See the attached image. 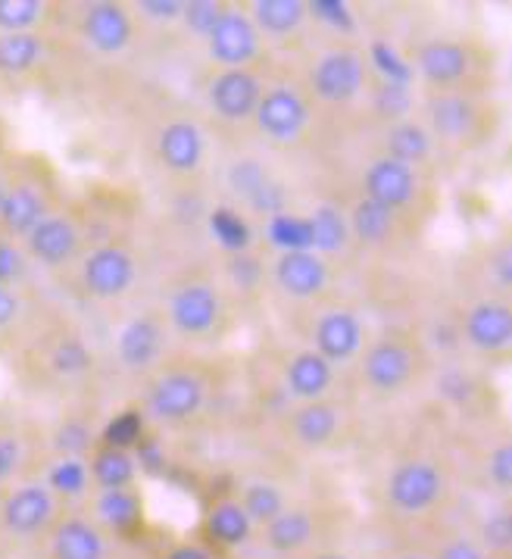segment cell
I'll return each instance as SVG.
<instances>
[{
  "label": "cell",
  "instance_id": "obj_1",
  "mask_svg": "<svg viewBox=\"0 0 512 559\" xmlns=\"http://www.w3.org/2000/svg\"><path fill=\"white\" fill-rule=\"evenodd\" d=\"M79 241H82L79 225L72 223L67 213L50 210L45 219L23 238V253L38 266L60 269L67 266L69 260H75Z\"/></svg>",
  "mask_w": 512,
  "mask_h": 559
},
{
  "label": "cell",
  "instance_id": "obj_2",
  "mask_svg": "<svg viewBox=\"0 0 512 559\" xmlns=\"http://www.w3.org/2000/svg\"><path fill=\"white\" fill-rule=\"evenodd\" d=\"M441 491H444V475L434 463L425 460L403 463L388 478V500L401 513H422L431 503H438Z\"/></svg>",
  "mask_w": 512,
  "mask_h": 559
},
{
  "label": "cell",
  "instance_id": "obj_3",
  "mask_svg": "<svg viewBox=\"0 0 512 559\" xmlns=\"http://www.w3.org/2000/svg\"><path fill=\"white\" fill-rule=\"evenodd\" d=\"M134 260L122 247H97L82 260V285L91 297L112 300L134 285Z\"/></svg>",
  "mask_w": 512,
  "mask_h": 559
},
{
  "label": "cell",
  "instance_id": "obj_4",
  "mask_svg": "<svg viewBox=\"0 0 512 559\" xmlns=\"http://www.w3.org/2000/svg\"><path fill=\"white\" fill-rule=\"evenodd\" d=\"M310 85L315 97H322L329 104L354 100L359 88L366 85V63L354 50H332L312 67Z\"/></svg>",
  "mask_w": 512,
  "mask_h": 559
},
{
  "label": "cell",
  "instance_id": "obj_5",
  "mask_svg": "<svg viewBox=\"0 0 512 559\" xmlns=\"http://www.w3.org/2000/svg\"><path fill=\"white\" fill-rule=\"evenodd\" d=\"M53 519V493L47 485H20L3 497L0 522L10 535L32 537L45 532Z\"/></svg>",
  "mask_w": 512,
  "mask_h": 559
},
{
  "label": "cell",
  "instance_id": "obj_6",
  "mask_svg": "<svg viewBox=\"0 0 512 559\" xmlns=\"http://www.w3.org/2000/svg\"><path fill=\"white\" fill-rule=\"evenodd\" d=\"M210 57L225 69H245L260 50V35L257 25L247 20L238 10H223L219 23L213 25V32L206 35Z\"/></svg>",
  "mask_w": 512,
  "mask_h": 559
},
{
  "label": "cell",
  "instance_id": "obj_7",
  "mask_svg": "<svg viewBox=\"0 0 512 559\" xmlns=\"http://www.w3.org/2000/svg\"><path fill=\"white\" fill-rule=\"evenodd\" d=\"M50 213L45 191L35 181H7L0 198V231L7 241H23L25 235Z\"/></svg>",
  "mask_w": 512,
  "mask_h": 559
},
{
  "label": "cell",
  "instance_id": "obj_8",
  "mask_svg": "<svg viewBox=\"0 0 512 559\" xmlns=\"http://www.w3.org/2000/svg\"><path fill=\"white\" fill-rule=\"evenodd\" d=\"M203 406V381L191 372H169L154 381L147 394V409L163 423L191 419Z\"/></svg>",
  "mask_w": 512,
  "mask_h": 559
},
{
  "label": "cell",
  "instance_id": "obj_9",
  "mask_svg": "<svg viewBox=\"0 0 512 559\" xmlns=\"http://www.w3.org/2000/svg\"><path fill=\"white\" fill-rule=\"evenodd\" d=\"M253 119L260 126V132L272 138V141H294L303 132L310 110L303 104V97L290 88H272L260 97Z\"/></svg>",
  "mask_w": 512,
  "mask_h": 559
},
{
  "label": "cell",
  "instance_id": "obj_10",
  "mask_svg": "<svg viewBox=\"0 0 512 559\" xmlns=\"http://www.w3.org/2000/svg\"><path fill=\"white\" fill-rule=\"evenodd\" d=\"M260 97H263L260 79L247 69H225L210 85V104L228 122H241L253 116Z\"/></svg>",
  "mask_w": 512,
  "mask_h": 559
},
{
  "label": "cell",
  "instance_id": "obj_11",
  "mask_svg": "<svg viewBox=\"0 0 512 559\" xmlns=\"http://www.w3.org/2000/svg\"><path fill=\"white\" fill-rule=\"evenodd\" d=\"M219 294L213 292L210 285L203 282H191V285H181L172 304H169V316H172V325L179 329L181 335H206L216 322H219Z\"/></svg>",
  "mask_w": 512,
  "mask_h": 559
},
{
  "label": "cell",
  "instance_id": "obj_12",
  "mask_svg": "<svg viewBox=\"0 0 512 559\" xmlns=\"http://www.w3.org/2000/svg\"><path fill=\"white\" fill-rule=\"evenodd\" d=\"M82 35H85V41L97 53H119L122 47L129 45V38H132V20H129V13L119 3L100 0V3L85 7Z\"/></svg>",
  "mask_w": 512,
  "mask_h": 559
},
{
  "label": "cell",
  "instance_id": "obj_13",
  "mask_svg": "<svg viewBox=\"0 0 512 559\" xmlns=\"http://www.w3.org/2000/svg\"><path fill=\"white\" fill-rule=\"evenodd\" d=\"M275 282L288 297L307 300V297H315L325 288L329 269L322 263V257L312 250H288L275 263Z\"/></svg>",
  "mask_w": 512,
  "mask_h": 559
},
{
  "label": "cell",
  "instance_id": "obj_14",
  "mask_svg": "<svg viewBox=\"0 0 512 559\" xmlns=\"http://www.w3.org/2000/svg\"><path fill=\"white\" fill-rule=\"evenodd\" d=\"M366 198L388 210H401L416 198V173L397 159L381 157L366 169Z\"/></svg>",
  "mask_w": 512,
  "mask_h": 559
},
{
  "label": "cell",
  "instance_id": "obj_15",
  "mask_svg": "<svg viewBox=\"0 0 512 559\" xmlns=\"http://www.w3.org/2000/svg\"><path fill=\"white\" fill-rule=\"evenodd\" d=\"M466 337L472 347L500 354L512 344V313L507 304L481 300L466 316Z\"/></svg>",
  "mask_w": 512,
  "mask_h": 559
},
{
  "label": "cell",
  "instance_id": "obj_16",
  "mask_svg": "<svg viewBox=\"0 0 512 559\" xmlns=\"http://www.w3.org/2000/svg\"><path fill=\"white\" fill-rule=\"evenodd\" d=\"M413 366H416V359L401 341H379L362 359L366 381L376 391H397V388H403L413 376Z\"/></svg>",
  "mask_w": 512,
  "mask_h": 559
},
{
  "label": "cell",
  "instance_id": "obj_17",
  "mask_svg": "<svg viewBox=\"0 0 512 559\" xmlns=\"http://www.w3.org/2000/svg\"><path fill=\"white\" fill-rule=\"evenodd\" d=\"M362 344V325L350 310H332L315 325V354L329 362H344L359 350Z\"/></svg>",
  "mask_w": 512,
  "mask_h": 559
},
{
  "label": "cell",
  "instance_id": "obj_18",
  "mask_svg": "<svg viewBox=\"0 0 512 559\" xmlns=\"http://www.w3.org/2000/svg\"><path fill=\"white\" fill-rule=\"evenodd\" d=\"M159 163L172 173H194L203 159V134L194 122H169L156 138Z\"/></svg>",
  "mask_w": 512,
  "mask_h": 559
},
{
  "label": "cell",
  "instance_id": "obj_19",
  "mask_svg": "<svg viewBox=\"0 0 512 559\" xmlns=\"http://www.w3.org/2000/svg\"><path fill=\"white\" fill-rule=\"evenodd\" d=\"M416 63L431 85H453V82L466 79L468 50L456 41H428L419 50Z\"/></svg>",
  "mask_w": 512,
  "mask_h": 559
},
{
  "label": "cell",
  "instance_id": "obj_20",
  "mask_svg": "<svg viewBox=\"0 0 512 559\" xmlns=\"http://www.w3.org/2000/svg\"><path fill=\"white\" fill-rule=\"evenodd\" d=\"M119 359L129 366V369H147L154 366L159 350H163V332L156 325L154 319L141 316V319H132L122 332H119Z\"/></svg>",
  "mask_w": 512,
  "mask_h": 559
},
{
  "label": "cell",
  "instance_id": "obj_21",
  "mask_svg": "<svg viewBox=\"0 0 512 559\" xmlns=\"http://www.w3.org/2000/svg\"><path fill=\"white\" fill-rule=\"evenodd\" d=\"M53 559H104V537L88 519H63L50 537Z\"/></svg>",
  "mask_w": 512,
  "mask_h": 559
},
{
  "label": "cell",
  "instance_id": "obj_22",
  "mask_svg": "<svg viewBox=\"0 0 512 559\" xmlns=\"http://www.w3.org/2000/svg\"><path fill=\"white\" fill-rule=\"evenodd\" d=\"M45 60V38L38 32H0V75L20 79Z\"/></svg>",
  "mask_w": 512,
  "mask_h": 559
},
{
  "label": "cell",
  "instance_id": "obj_23",
  "mask_svg": "<svg viewBox=\"0 0 512 559\" xmlns=\"http://www.w3.org/2000/svg\"><path fill=\"white\" fill-rule=\"evenodd\" d=\"M428 119L431 129L446 141H463L475 129V107L460 94H438L428 100Z\"/></svg>",
  "mask_w": 512,
  "mask_h": 559
},
{
  "label": "cell",
  "instance_id": "obj_24",
  "mask_svg": "<svg viewBox=\"0 0 512 559\" xmlns=\"http://www.w3.org/2000/svg\"><path fill=\"white\" fill-rule=\"evenodd\" d=\"M285 381H288L290 394L303 401H319L332 384V362L319 357L315 350H303L288 362Z\"/></svg>",
  "mask_w": 512,
  "mask_h": 559
},
{
  "label": "cell",
  "instance_id": "obj_25",
  "mask_svg": "<svg viewBox=\"0 0 512 559\" xmlns=\"http://www.w3.org/2000/svg\"><path fill=\"white\" fill-rule=\"evenodd\" d=\"M337 426H341V416H337V409L329 406V403L310 401L307 406H300L297 416H294V435L307 448L329 444L334 438V431H337Z\"/></svg>",
  "mask_w": 512,
  "mask_h": 559
},
{
  "label": "cell",
  "instance_id": "obj_26",
  "mask_svg": "<svg viewBox=\"0 0 512 559\" xmlns=\"http://www.w3.org/2000/svg\"><path fill=\"white\" fill-rule=\"evenodd\" d=\"M312 537V515L307 510H282L266 525V540L272 550L290 554L300 550Z\"/></svg>",
  "mask_w": 512,
  "mask_h": 559
},
{
  "label": "cell",
  "instance_id": "obj_27",
  "mask_svg": "<svg viewBox=\"0 0 512 559\" xmlns=\"http://www.w3.org/2000/svg\"><path fill=\"white\" fill-rule=\"evenodd\" d=\"M91 350L88 344L79 335H63L57 337L50 347H47V369L57 376V379H79L91 369Z\"/></svg>",
  "mask_w": 512,
  "mask_h": 559
},
{
  "label": "cell",
  "instance_id": "obj_28",
  "mask_svg": "<svg viewBox=\"0 0 512 559\" xmlns=\"http://www.w3.org/2000/svg\"><path fill=\"white\" fill-rule=\"evenodd\" d=\"M307 225H310L312 253H334V250H344V245H347L350 225L341 216V210H334V206H319V210H312V216L307 219Z\"/></svg>",
  "mask_w": 512,
  "mask_h": 559
},
{
  "label": "cell",
  "instance_id": "obj_29",
  "mask_svg": "<svg viewBox=\"0 0 512 559\" xmlns=\"http://www.w3.org/2000/svg\"><path fill=\"white\" fill-rule=\"evenodd\" d=\"M347 225L354 228V235H357L359 241H366V245H384L391 238V231H394V210H388L381 203L362 198L354 206L350 223Z\"/></svg>",
  "mask_w": 512,
  "mask_h": 559
},
{
  "label": "cell",
  "instance_id": "obj_30",
  "mask_svg": "<svg viewBox=\"0 0 512 559\" xmlns=\"http://www.w3.org/2000/svg\"><path fill=\"white\" fill-rule=\"evenodd\" d=\"M250 519L241 510V503H235V500H223V503H216L210 515H206V532L210 537H216L219 544L225 547H238V544H245L247 537H250Z\"/></svg>",
  "mask_w": 512,
  "mask_h": 559
},
{
  "label": "cell",
  "instance_id": "obj_31",
  "mask_svg": "<svg viewBox=\"0 0 512 559\" xmlns=\"http://www.w3.org/2000/svg\"><path fill=\"white\" fill-rule=\"evenodd\" d=\"M384 147H388V159H397L403 166H413V163H419V159L428 157L431 138H428V132H425L422 126H416V122H397V126L388 129Z\"/></svg>",
  "mask_w": 512,
  "mask_h": 559
},
{
  "label": "cell",
  "instance_id": "obj_32",
  "mask_svg": "<svg viewBox=\"0 0 512 559\" xmlns=\"http://www.w3.org/2000/svg\"><path fill=\"white\" fill-rule=\"evenodd\" d=\"M307 7L300 0H257L250 23L263 28L266 35H288L303 20Z\"/></svg>",
  "mask_w": 512,
  "mask_h": 559
},
{
  "label": "cell",
  "instance_id": "obj_33",
  "mask_svg": "<svg viewBox=\"0 0 512 559\" xmlns=\"http://www.w3.org/2000/svg\"><path fill=\"white\" fill-rule=\"evenodd\" d=\"M91 478L104 488V491H122L129 488L134 478V460L126 450H97L91 460Z\"/></svg>",
  "mask_w": 512,
  "mask_h": 559
},
{
  "label": "cell",
  "instance_id": "obj_34",
  "mask_svg": "<svg viewBox=\"0 0 512 559\" xmlns=\"http://www.w3.org/2000/svg\"><path fill=\"white\" fill-rule=\"evenodd\" d=\"M210 231H213V238L225 247V250H231V253H241L250 245V225L235 213V210H228V206H219V210H213V216H210Z\"/></svg>",
  "mask_w": 512,
  "mask_h": 559
},
{
  "label": "cell",
  "instance_id": "obj_35",
  "mask_svg": "<svg viewBox=\"0 0 512 559\" xmlns=\"http://www.w3.org/2000/svg\"><path fill=\"white\" fill-rule=\"evenodd\" d=\"M241 510H245L250 522H266L269 525L275 515L285 510V497H282V491H278L275 485H269V481H257V485H250V488L245 491Z\"/></svg>",
  "mask_w": 512,
  "mask_h": 559
},
{
  "label": "cell",
  "instance_id": "obj_36",
  "mask_svg": "<svg viewBox=\"0 0 512 559\" xmlns=\"http://www.w3.org/2000/svg\"><path fill=\"white\" fill-rule=\"evenodd\" d=\"M45 10L41 0H0V32H35Z\"/></svg>",
  "mask_w": 512,
  "mask_h": 559
},
{
  "label": "cell",
  "instance_id": "obj_37",
  "mask_svg": "<svg viewBox=\"0 0 512 559\" xmlns=\"http://www.w3.org/2000/svg\"><path fill=\"white\" fill-rule=\"evenodd\" d=\"M141 435H144V416L138 409H122L104 428V448L129 453V448L141 444Z\"/></svg>",
  "mask_w": 512,
  "mask_h": 559
},
{
  "label": "cell",
  "instance_id": "obj_38",
  "mask_svg": "<svg viewBox=\"0 0 512 559\" xmlns=\"http://www.w3.org/2000/svg\"><path fill=\"white\" fill-rule=\"evenodd\" d=\"M97 513L110 528H129L138 522V497L132 491H104L97 500Z\"/></svg>",
  "mask_w": 512,
  "mask_h": 559
},
{
  "label": "cell",
  "instance_id": "obj_39",
  "mask_svg": "<svg viewBox=\"0 0 512 559\" xmlns=\"http://www.w3.org/2000/svg\"><path fill=\"white\" fill-rule=\"evenodd\" d=\"M269 238L285 253L288 250H310V225H307V219H297L288 213H275L269 223Z\"/></svg>",
  "mask_w": 512,
  "mask_h": 559
},
{
  "label": "cell",
  "instance_id": "obj_40",
  "mask_svg": "<svg viewBox=\"0 0 512 559\" xmlns=\"http://www.w3.org/2000/svg\"><path fill=\"white\" fill-rule=\"evenodd\" d=\"M372 107L381 119H391L397 126V122H406V112L413 110V94L401 82H384L372 97Z\"/></svg>",
  "mask_w": 512,
  "mask_h": 559
},
{
  "label": "cell",
  "instance_id": "obj_41",
  "mask_svg": "<svg viewBox=\"0 0 512 559\" xmlns=\"http://www.w3.org/2000/svg\"><path fill=\"white\" fill-rule=\"evenodd\" d=\"M91 441H94L91 426L82 419H67L53 431V448H57V453H63V460H79L91 448Z\"/></svg>",
  "mask_w": 512,
  "mask_h": 559
},
{
  "label": "cell",
  "instance_id": "obj_42",
  "mask_svg": "<svg viewBox=\"0 0 512 559\" xmlns=\"http://www.w3.org/2000/svg\"><path fill=\"white\" fill-rule=\"evenodd\" d=\"M228 179H231V188H235L238 194H245L247 201H253V198L269 185L266 173H263V166H260L257 159H238V163L231 166Z\"/></svg>",
  "mask_w": 512,
  "mask_h": 559
},
{
  "label": "cell",
  "instance_id": "obj_43",
  "mask_svg": "<svg viewBox=\"0 0 512 559\" xmlns=\"http://www.w3.org/2000/svg\"><path fill=\"white\" fill-rule=\"evenodd\" d=\"M223 16V7L216 0H191V3H181V20L188 23V28L194 35L206 38L213 32V25L219 23Z\"/></svg>",
  "mask_w": 512,
  "mask_h": 559
},
{
  "label": "cell",
  "instance_id": "obj_44",
  "mask_svg": "<svg viewBox=\"0 0 512 559\" xmlns=\"http://www.w3.org/2000/svg\"><path fill=\"white\" fill-rule=\"evenodd\" d=\"M88 481V469L82 460H63L57 463V469L50 472V488L60 493H82Z\"/></svg>",
  "mask_w": 512,
  "mask_h": 559
},
{
  "label": "cell",
  "instance_id": "obj_45",
  "mask_svg": "<svg viewBox=\"0 0 512 559\" xmlns=\"http://www.w3.org/2000/svg\"><path fill=\"white\" fill-rule=\"evenodd\" d=\"M481 540L488 550L507 554L512 547V515L507 510H497L493 515H488L481 525Z\"/></svg>",
  "mask_w": 512,
  "mask_h": 559
},
{
  "label": "cell",
  "instance_id": "obj_46",
  "mask_svg": "<svg viewBox=\"0 0 512 559\" xmlns=\"http://www.w3.org/2000/svg\"><path fill=\"white\" fill-rule=\"evenodd\" d=\"M25 272L23 247L0 238V285H16Z\"/></svg>",
  "mask_w": 512,
  "mask_h": 559
},
{
  "label": "cell",
  "instance_id": "obj_47",
  "mask_svg": "<svg viewBox=\"0 0 512 559\" xmlns=\"http://www.w3.org/2000/svg\"><path fill=\"white\" fill-rule=\"evenodd\" d=\"M20 463H23V441L13 431L0 428V481H7L20 469Z\"/></svg>",
  "mask_w": 512,
  "mask_h": 559
},
{
  "label": "cell",
  "instance_id": "obj_48",
  "mask_svg": "<svg viewBox=\"0 0 512 559\" xmlns=\"http://www.w3.org/2000/svg\"><path fill=\"white\" fill-rule=\"evenodd\" d=\"M488 475L490 481L500 488V491H510L512 488V448L510 444H500L488 456Z\"/></svg>",
  "mask_w": 512,
  "mask_h": 559
},
{
  "label": "cell",
  "instance_id": "obj_49",
  "mask_svg": "<svg viewBox=\"0 0 512 559\" xmlns=\"http://www.w3.org/2000/svg\"><path fill=\"white\" fill-rule=\"evenodd\" d=\"M23 316V297L16 292V285H0V332L16 325Z\"/></svg>",
  "mask_w": 512,
  "mask_h": 559
},
{
  "label": "cell",
  "instance_id": "obj_50",
  "mask_svg": "<svg viewBox=\"0 0 512 559\" xmlns=\"http://www.w3.org/2000/svg\"><path fill=\"white\" fill-rule=\"evenodd\" d=\"M138 10H141L144 16L156 20V23H172V20H179L181 16L179 0H141Z\"/></svg>",
  "mask_w": 512,
  "mask_h": 559
},
{
  "label": "cell",
  "instance_id": "obj_51",
  "mask_svg": "<svg viewBox=\"0 0 512 559\" xmlns=\"http://www.w3.org/2000/svg\"><path fill=\"white\" fill-rule=\"evenodd\" d=\"M438 391H441L444 397H450V401L463 403L472 397V381H468V376H463V372H444L441 381H438Z\"/></svg>",
  "mask_w": 512,
  "mask_h": 559
},
{
  "label": "cell",
  "instance_id": "obj_52",
  "mask_svg": "<svg viewBox=\"0 0 512 559\" xmlns=\"http://www.w3.org/2000/svg\"><path fill=\"white\" fill-rule=\"evenodd\" d=\"M310 10L319 16V20H325V23L341 25V28H350V13H347V7L344 3H337V0H315L310 3Z\"/></svg>",
  "mask_w": 512,
  "mask_h": 559
},
{
  "label": "cell",
  "instance_id": "obj_53",
  "mask_svg": "<svg viewBox=\"0 0 512 559\" xmlns=\"http://www.w3.org/2000/svg\"><path fill=\"white\" fill-rule=\"evenodd\" d=\"M438 559H488L485 557V550L478 547V544H472V540H450L444 550L438 554Z\"/></svg>",
  "mask_w": 512,
  "mask_h": 559
},
{
  "label": "cell",
  "instance_id": "obj_54",
  "mask_svg": "<svg viewBox=\"0 0 512 559\" xmlns=\"http://www.w3.org/2000/svg\"><path fill=\"white\" fill-rule=\"evenodd\" d=\"M490 269L497 272V282L507 288L512 285V247L503 245L497 253H493V260H490Z\"/></svg>",
  "mask_w": 512,
  "mask_h": 559
},
{
  "label": "cell",
  "instance_id": "obj_55",
  "mask_svg": "<svg viewBox=\"0 0 512 559\" xmlns=\"http://www.w3.org/2000/svg\"><path fill=\"white\" fill-rule=\"evenodd\" d=\"M166 559H210V554L206 550H201V547H191V544H184V547H176L172 554Z\"/></svg>",
  "mask_w": 512,
  "mask_h": 559
},
{
  "label": "cell",
  "instance_id": "obj_56",
  "mask_svg": "<svg viewBox=\"0 0 512 559\" xmlns=\"http://www.w3.org/2000/svg\"><path fill=\"white\" fill-rule=\"evenodd\" d=\"M319 559H347V557H341V554H325V557H319Z\"/></svg>",
  "mask_w": 512,
  "mask_h": 559
},
{
  "label": "cell",
  "instance_id": "obj_57",
  "mask_svg": "<svg viewBox=\"0 0 512 559\" xmlns=\"http://www.w3.org/2000/svg\"><path fill=\"white\" fill-rule=\"evenodd\" d=\"M3 191H7V181L0 179V198H3Z\"/></svg>",
  "mask_w": 512,
  "mask_h": 559
},
{
  "label": "cell",
  "instance_id": "obj_58",
  "mask_svg": "<svg viewBox=\"0 0 512 559\" xmlns=\"http://www.w3.org/2000/svg\"><path fill=\"white\" fill-rule=\"evenodd\" d=\"M401 559H425V557H401Z\"/></svg>",
  "mask_w": 512,
  "mask_h": 559
}]
</instances>
